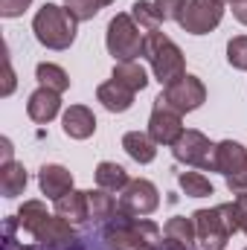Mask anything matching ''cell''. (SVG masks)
<instances>
[{"label": "cell", "instance_id": "6da1fadb", "mask_svg": "<svg viewBox=\"0 0 247 250\" xmlns=\"http://www.w3.org/2000/svg\"><path fill=\"white\" fill-rule=\"evenodd\" d=\"M105 242L114 250H160L163 233L148 218H134V215L117 212L114 221L105 224Z\"/></svg>", "mask_w": 247, "mask_h": 250}, {"label": "cell", "instance_id": "7a4b0ae2", "mask_svg": "<svg viewBox=\"0 0 247 250\" xmlns=\"http://www.w3.org/2000/svg\"><path fill=\"white\" fill-rule=\"evenodd\" d=\"M192 218H195L198 242L204 245V250H224L230 236L239 233L236 204H218L212 209H198Z\"/></svg>", "mask_w": 247, "mask_h": 250}, {"label": "cell", "instance_id": "3957f363", "mask_svg": "<svg viewBox=\"0 0 247 250\" xmlns=\"http://www.w3.org/2000/svg\"><path fill=\"white\" fill-rule=\"evenodd\" d=\"M76 18L56 3H44L32 21V32L35 38L47 47V50H67L76 41Z\"/></svg>", "mask_w": 247, "mask_h": 250}, {"label": "cell", "instance_id": "277c9868", "mask_svg": "<svg viewBox=\"0 0 247 250\" xmlns=\"http://www.w3.org/2000/svg\"><path fill=\"white\" fill-rule=\"evenodd\" d=\"M143 56L148 59L151 70H154V79H157L163 87H169L172 82H178L181 76H186V64H184L181 47H178L169 35H163V32H148V35H145V50H143Z\"/></svg>", "mask_w": 247, "mask_h": 250}, {"label": "cell", "instance_id": "5b68a950", "mask_svg": "<svg viewBox=\"0 0 247 250\" xmlns=\"http://www.w3.org/2000/svg\"><path fill=\"white\" fill-rule=\"evenodd\" d=\"M105 44H108V53L117 62H137L145 50V32L134 23L131 15H117L108 23Z\"/></svg>", "mask_w": 247, "mask_h": 250}, {"label": "cell", "instance_id": "8992f818", "mask_svg": "<svg viewBox=\"0 0 247 250\" xmlns=\"http://www.w3.org/2000/svg\"><path fill=\"white\" fill-rule=\"evenodd\" d=\"M224 18V3L221 0H186L178 23L189 35H206L209 29H215Z\"/></svg>", "mask_w": 247, "mask_h": 250}, {"label": "cell", "instance_id": "52a82bcc", "mask_svg": "<svg viewBox=\"0 0 247 250\" xmlns=\"http://www.w3.org/2000/svg\"><path fill=\"white\" fill-rule=\"evenodd\" d=\"M172 154L178 163L204 169V172H215V146L201 131H184L181 140L172 146Z\"/></svg>", "mask_w": 247, "mask_h": 250}, {"label": "cell", "instance_id": "ba28073f", "mask_svg": "<svg viewBox=\"0 0 247 250\" xmlns=\"http://www.w3.org/2000/svg\"><path fill=\"white\" fill-rule=\"evenodd\" d=\"M160 99H163L166 105H172L175 111L189 114V111H198V108L206 102V87H204V82H201L198 76H189V73H186L178 82H172L169 87H163Z\"/></svg>", "mask_w": 247, "mask_h": 250}, {"label": "cell", "instance_id": "9c48e42d", "mask_svg": "<svg viewBox=\"0 0 247 250\" xmlns=\"http://www.w3.org/2000/svg\"><path fill=\"white\" fill-rule=\"evenodd\" d=\"M148 134L157 146H175L184 134V114L175 111L172 105H166L160 96L154 99V111L148 120Z\"/></svg>", "mask_w": 247, "mask_h": 250}, {"label": "cell", "instance_id": "30bf717a", "mask_svg": "<svg viewBox=\"0 0 247 250\" xmlns=\"http://www.w3.org/2000/svg\"><path fill=\"white\" fill-rule=\"evenodd\" d=\"M157 207H160V192H157V187L151 181H145V178L131 181L120 192V212H125V215H134V218L151 215Z\"/></svg>", "mask_w": 247, "mask_h": 250}, {"label": "cell", "instance_id": "8fae6325", "mask_svg": "<svg viewBox=\"0 0 247 250\" xmlns=\"http://www.w3.org/2000/svg\"><path fill=\"white\" fill-rule=\"evenodd\" d=\"M35 242H41L44 248H62V245H73L76 242V230H73V224L62 218V215H44L38 224H35V230L29 233Z\"/></svg>", "mask_w": 247, "mask_h": 250}, {"label": "cell", "instance_id": "7c38bea8", "mask_svg": "<svg viewBox=\"0 0 247 250\" xmlns=\"http://www.w3.org/2000/svg\"><path fill=\"white\" fill-rule=\"evenodd\" d=\"M62 93H56V90H50V87H38L32 96H29V102H26V114H29V120L38 125H47L50 120H56L59 117V111H62V99H59Z\"/></svg>", "mask_w": 247, "mask_h": 250}, {"label": "cell", "instance_id": "4fadbf2b", "mask_svg": "<svg viewBox=\"0 0 247 250\" xmlns=\"http://www.w3.org/2000/svg\"><path fill=\"white\" fill-rule=\"evenodd\" d=\"M38 184H41V192H44L47 198L59 201L62 195L73 192V175H70V169H64L59 163H47V166H41V172H38Z\"/></svg>", "mask_w": 247, "mask_h": 250}, {"label": "cell", "instance_id": "5bb4252c", "mask_svg": "<svg viewBox=\"0 0 247 250\" xmlns=\"http://www.w3.org/2000/svg\"><path fill=\"white\" fill-rule=\"evenodd\" d=\"M62 128H64V134L73 137V140H87L96 131V117L84 105H70L62 117Z\"/></svg>", "mask_w": 247, "mask_h": 250}, {"label": "cell", "instance_id": "9a60e30c", "mask_svg": "<svg viewBox=\"0 0 247 250\" xmlns=\"http://www.w3.org/2000/svg\"><path fill=\"white\" fill-rule=\"evenodd\" d=\"M247 163V148L236 140H224L215 146V172H221L224 178L236 175Z\"/></svg>", "mask_w": 247, "mask_h": 250}, {"label": "cell", "instance_id": "2e32d148", "mask_svg": "<svg viewBox=\"0 0 247 250\" xmlns=\"http://www.w3.org/2000/svg\"><path fill=\"white\" fill-rule=\"evenodd\" d=\"M96 99L111 111V114H125L131 105H134V90H128L123 87L120 82H105V84H99V90H96Z\"/></svg>", "mask_w": 247, "mask_h": 250}, {"label": "cell", "instance_id": "e0dca14e", "mask_svg": "<svg viewBox=\"0 0 247 250\" xmlns=\"http://www.w3.org/2000/svg\"><path fill=\"white\" fill-rule=\"evenodd\" d=\"M56 215L67 218L70 224L76 221H87L90 218V207H87V192H67L56 201Z\"/></svg>", "mask_w": 247, "mask_h": 250}, {"label": "cell", "instance_id": "ac0fdd59", "mask_svg": "<svg viewBox=\"0 0 247 250\" xmlns=\"http://www.w3.org/2000/svg\"><path fill=\"white\" fill-rule=\"evenodd\" d=\"M123 148L137 163H151L157 157V143L151 140V134H143V131H128L123 137Z\"/></svg>", "mask_w": 247, "mask_h": 250}, {"label": "cell", "instance_id": "d6986e66", "mask_svg": "<svg viewBox=\"0 0 247 250\" xmlns=\"http://www.w3.org/2000/svg\"><path fill=\"white\" fill-rule=\"evenodd\" d=\"M26 184H29V178H26V169L21 163H15V160L0 163V192H3V198H18L26 189Z\"/></svg>", "mask_w": 247, "mask_h": 250}, {"label": "cell", "instance_id": "ffe728a7", "mask_svg": "<svg viewBox=\"0 0 247 250\" xmlns=\"http://www.w3.org/2000/svg\"><path fill=\"white\" fill-rule=\"evenodd\" d=\"M114 82H120L123 87H128V90H143L145 84H148V73H145V67L140 62H117V67H114V76H111Z\"/></svg>", "mask_w": 247, "mask_h": 250}, {"label": "cell", "instance_id": "44dd1931", "mask_svg": "<svg viewBox=\"0 0 247 250\" xmlns=\"http://www.w3.org/2000/svg\"><path fill=\"white\" fill-rule=\"evenodd\" d=\"M163 236H166L169 242H178V245H184V248H192L195 239H198L195 218H186V215H175V218H169L166 227H163Z\"/></svg>", "mask_w": 247, "mask_h": 250}, {"label": "cell", "instance_id": "7402d4cb", "mask_svg": "<svg viewBox=\"0 0 247 250\" xmlns=\"http://www.w3.org/2000/svg\"><path fill=\"white\" fill-rule=\"evenodd\" d=\"M96 184L108 192H123L131 181H128V172H125L120 163H111V160H102L96 166Z\"/></svg>", "mask_w": 247, "mask_h": 250}, {"label": "cell", "instance_id": "603a6c76", "mask_svg": "<svg viewBox=\"0 0 247 250\" xmlns=\"http://www.w3.org/2000/svg\"><path fill=\"white\" fill-rule=\"evenodd\" d=\"M87 207H90V218H96V221H105V218L117 215V198L102 187L87 192Z\"/></svg>", "mask_w": 247, "mask_h": 250}, {"label": "cell", "instance_id": "cb8c5ba5", "mask_svg": "<svg viewBox=\"0 0 247 250\" xmlns=\"http://www.w3.org/2000/svg\"><path fill=\"white\" fill-rule=\"evenodd\" d=\"M131 18H134V23L148 35V32H160V15H157V9H154V3H148V0H137L134 6H131Z\"/></svg>", "mask_w": 247, "mask_h": 250}, {"label": "cell", "instance_id": "d4e9b609", "mask_svg": "<svg viewBox=\"0 0 247 250\" xmlns=\"http://www.w3.org/2000/svg\"><path fill=\"white\" fill-rule=\"evenodd\" d=\"M35 76H38V82H41V87H50V90H56V93H64L67 87H70V76L64 73L59 64H38V70H35Z\"/></svg>", "mask_w": 247, "mask_h": 250}, {"label": "cell", "instance_id": "484cf974", "mask_svg": "<svg viewBox=\"0 0 247 250\" xmlns=\"http://www.w3.org/2000/svg\"><path fill=\"white\" fill-rule=\"evenodd\" d=\"M178 184L184 189L189 198H206V195H212L215 189L209 184V178H204L201 172H181L178 175Z\"/></svg>", "mask_w": 247, "mask_h": 250}, {"label": "cell", "instance_id": "4316f807", "mask_svg": "<svg viewBox=\"0 0 247 250\" xmlns=\"http://www.w3.org/2000/svg\"><path fill=\"white\" fill-rule=\"evenodd\" d=\"M44 215H50V212H47V207H44L41 201H26V204L18 209V215H15V218H18V227H21V230L32 233V230H35V224H38Z\"/></svg>", "mask_w": 247, "mask_h": 250}, {"label": "cell", "instance_id": "83f0119b", "mask_svg": "<svg viewBox=\"0 0 247 250\" xmlns=\"http://www.w3.org/2000/svg\"><path fill=\"white\" fill-rule=\"evenodd\" d=\"M114 0H64V9L76 18V21H90L99 15V9H105Z\"/></svg>", "mask_w": 247, "mask_h": 250}, {"label": "cell", "instance_id": "f1b7e54d", "mask_svg": "<svg viewBox=\"0 0 247 250\" xmlns=\"http://www.w3.org/2000/svg\"><path fill=\"white\" fill-rule=\"evenodd\" d=\"M227 62L236 70H247V35H239L227 44Z\"/></svg>", "mask_w": 247, "mask_h": 250}, {"label": "cell", "instance_id": "f546056e", "mask_svg": "<svg viewBox=\"0 0 247 250\" xmlns=\"http://www.w3.org/2000/svg\"><path fill=\"white\" fill-rule=\"evenodd\" d=\"M186 0H154V9L160 15V21H178L181 9H184Z\"/></svg>", "mask_w": 247, "mask_h": 250}, {"label": "cell", "instance_id": "4dcf8cb0", "mask_svg": "<svg viewBox=\"0 0 247 250\" xmlns=\"http://www.w3.org/2000/svg\"><path fill=\"white\" fill-rule=\"evenodd\" d=\"M32 0H0V15L3 18H21L29 9Z\"/></svg>", "mask_w": 247, "mask_h": 250}, {"label": "cell", "instance_id": "1f68e13d", "mask_svg": "<svg viewBox=\"0 0 247 250\" xmlns=\"http://www.w3.org/2000/svg\"><path fill=\"white\" fill-rule=\"evenodd\" d=\"M227 189H230V192H236V195H245V192H247V163L236 172V175H230V178H227Z\"/></svg>", "mask_w": 247, "mask_h": 250}, {"label": "cell", "instance_id": "d6a6232c", "mask_svg": "<svg viewBox=\"0 0 247 250\" xmlns=\"http://www.w3.org/2000/svg\"><path fill=\"white\" fill-rule=\"evenodd\" d=\"M236 218H239V230L247 236V192L245 195H236Z\"/></svg>", "mask_w": 247, "mask_h": 250}, {"label": "cell", "instance_id": "836d02e7", "mask_svg": "<svg viewBox=\"0 0 247 250\" xmlns=\"http://www.w3.org/2000/svg\"><path fill=\"white\" fill-rule=\"evenodd\" d=\"M15 227H18V218L12 215V218L6 221V239H3V250H29V248H23V245H18V242H15V236H12V233H15Z\"/></svg>", "mask_w": 247, "mask_h": 250}, {"label": "cell", "instance_id": "e575fe53", "mask_svg": "<svg viewBox=\"0 0 247 250\" xmlns=\"http://www.w3.org/2000/svg\"><path fill=\"white\" fill-rule=\"evenodd\" d=\"M6 84H3V96H9L12 90H15V73H12V64H9V59H6Z\"/></svg>", "mask_w": 247, "mask_h": 250}, {"label": "cell", "instance_id": "d590c367", "mask_svg": "<svg viewBox=\"0 0 247 250\" xmlns=\"http://www.w3.org/2000/svg\"><path fill=\"white\" fill-rule=\"evenodd\" d=\"M233 15H236V18H239V21L247 26V0H242V3H233Z\"/></svg>", "mask_w": 247, "mask_h": 250}, {"label": "cell", "instance_id": "8d00e7d4", "mask_svg": "<svg viewBox=\"0 0 247 250\" xmlns=\"http://www.w3.org/2000/svg\"><path fill=\"white\" fill-rule=\"evenodd\" d=\"M0 146H3V163H9V160H12V146H9V140H3Z\"/></svg>", "mask_w": 247, "mask_h": 250}, {"label": "cell", "instance_id": "74e56055", "mask_svg": "<svg viewBox=\"0 0 247 250\" xmlns=\"http://www.w3.org/2000/svg\"><path fill=\"white\" fill-rule=\"evenodd\" d=\"M230 3H242V0H230Z\"/></svg>", "mask_w": 247, "mask_h": 250}, {"label": "cell", "instance_id": "f35d334b", "mask_svg": "<svg viewBox=\"0 0 247 250\" xmlns=\"http://www.w3.org/2000/svg\"><path fill=\"white\" fill-rule=\"evenodd\" d=\"M221 3H224V0H221Z\"/></svg>", "mask_w": 247, "mask_h": 250}, {"label": "cell", "instance_id": "ab89813d", "mask_svg": "<svg viewBox=\"0 0 247 250\" xmlns=\"http://www.w3.org/2000/svg\"><path fill=\"white\" fill-rule=\"evenodd\" d=\"M76 250H79V248H76Z\"/></svg>", "mask_w": 247, "mask_h": 250}, {"label": "cell", "instance_id": "60d3db41", "mask_svg": "<svg viewBox=\"0 0 247 250\" xmlns=\"http://www.w3.org/2000/svg\"><path fill=\"white\" fill-rule=\"evenodd\" d=\"M245 250H247V248H245Z\"/></svg>", "mask_w": 247, "mask_h": 250}]
</instances>
